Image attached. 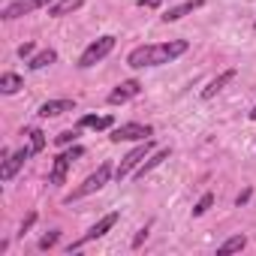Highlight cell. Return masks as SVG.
<instances>
[{"mask_svg":"<svg viewBox=\"0 0 256 256\" xmlns=\"http://www.w3.org/2000/svg\"><path fill=\"white\" fill-rule=\"evenodd\" d=\"M76 139H78V130H64L60 136H54V142H58V145H72Z\"/></svg>","mask_w":256,"mask_h":256,"instance_id":"cell-23","label":"cell"},{"mask_svg":"<svg viewBox=\"0 0 256 256\" xmlns=\"http://www.w3.org/2000/svg\"><path fill=\"white\" fill-rule=\"evenodd\" d=\"M250 196H253V190H250V187H247V190H241V193L235 196V205H238V208H241V205H247V202H250Z\"/></svg>","mask_w":256,"mask_h":256,"instance_id":"cell-26","label":"cell"},{"mask_svg":"<svg viewBox=\"0 0 256 256\" xmlns=\"http://www.w3.org/2000/svg\"><path fill=\"white\" fill-rule=\"evenodd\" d=\"M250 120H256V106H253V108H250Z\"/></svg>","mask_w":256,"mask_h":256,"instance_id":"cell-29","label":"cell"},{"mask_svg":"<svg viewBox=\"0 0 256 256\" xmlns=\"http://www.w3.org/2000/svg\"><path fill=\"white\" fill-rule=\"evenodd\" d=\"M169 157H172V148H160V151L148 154V157H145V163H142V166H139V169H136L133 175H136V178L142 181V178H145L148 172H154L157 166H163V160H169Z\"/></svg>","mask_w":256,"mask_h":256,"instance_id":"cell-13","label":"cell"},{"mask_svg":"<svg viewBox=\"0 0 256 256\" xmlns=\"http://www.w3.org/2000/svg\"><path fill=\"white\" fill-rule=\"evenodd\" d=\"M160 4H163V0H139L142 10H160Z\"/></svg>","mask_w":256,"mask_h":256,"instance_id":"cell-28","label":"cell"},{"mask_svg":"<svg viewBox=\"0 0 256 256\" xmlns=\"http://www.w3.org/2000/svg\"><path fill=\"white\" fill-rule=\"evenodd\" d=\"M154 136V126L151 124H120V126H114V130L108 133V139L114 142V145H120V142H145V139H151Z\"/></svg>","mask_w":256,"mask_h":256,"instance_id":"cell-5","label":"cell"},{"mask_svg":"<svg viewBox=\"0 0 256 256\" xmlns=\"http://www.w3.org/2000/svg\"><path fill=\"white\" fill-rule=\"evenodd\" d=\"M114 42H118V40L108 36V34L100 36V40H94V42L82 52V58H78V70H90V66H96L102 58H108V54L114 52Z\"/></svg>","mask_w":256,"mask_h":256,"instance_id":"cell-3","label":"cell"},{"mask_svg":"<svg viewBox=\"0 0 256 256\" xmlns=\"http://www.w3.org/2000/svg\"><path fill=\"white\" fill-rule=\"evenodd\" d=\"M54 0H16V4H10L4 12L6 22H12V18H22V16H28V12H36V10H42V6H52Z\"/></svg>","mask_w":256,"mask_h":256,"instance_id":"cell-10","label":"cell"},{"mask_svg":"<svg viewBox=\"0 0 256 256\" xmlns=\"http://www.w3.org/2000/svg\"><path fill=\"white\" fill-rule=\"evenodd\" d=\"M64 112H76V100H48V102H42L36 108L40 118H58Z\"/></svg>","mask_w":256,"mask_h":256,"instance_id":"cell-12","label":"cell"},{"mask_svg":"<svg viewBox=\"0 0 256 256\" xmlns=\"http://www.w3.org/2000/svg\"><path fill=\"white\" fill-rule=\"evenodd\" d=\"M22 88H24V78L18 72H4L0 76V90L4 94H18Z\"/></svg>","mask_w":256,"mask_h":256,"instance_id":"cell-19","label":"cell"},{"mask_svg":"<svg viewBox=\"0 0 256 256\" xmlns=\"http://www.w3.org/2000/svg\"><path fill=\"white\" fill-rule=\"evenodd\" d=\"M82 126H90V130H112L114 126V118L112 114H84L78 120V130Z\"/></svg>","mask_w":256,"mask_h":256,"instance_id":"cell-15","label":"cell"},{"mask_svg":"<svg viewBox=\"0 0 256 256\" xmlns=\"http://www.w3.org/2000/svg\"><path fill=\"white\" fill-rule=\"evenodd\" d=\"M58 238H60V229H52L48 235H42V238H40V250H52V247L58 244Z\"/></svg>","mask_w":256,"mask_h":256,"instance_id":"cell-22","label":"cell"},{"mask_svg":"<svg viewBox=\"0 0 256 256\" xmlns=\"http://www.w3.org/2000/svg\"><path fill=\"white\" fill-rule=\"evenodd\" d=\"M112 175H114L112 163H100V166H96V172H90V175H88V178H84V181H82V184H78V187L66 196V199H64V202L70 205L72 199H82V196H90V193L102 190V187L108 184V178H112Z\"/></svg>","mask_w":256,"mask_h":256,"instance_id":"cell-2","label":"cell"},{"mask_svg":"<svg viewBox=\"0 0 256 256\" xmlns=\"http://www.w3.org/2000/svg\"><path fill=\"white\" fill-rule=\"evenodd\" d=\"M235 76H238V70H223L217 78H211V82L202 88V100H214V96H217V94H220V90H223L232 78H235Z\"/></svg>","mask_w":256,"mask_h":256,"instance_id":"cell-11","label":"cell"},{"mask_svg":"<svg viewBox=\"0 0 256 256\" xmlns=\"http://www.w3.org/2000/svg\"><path fill=\"white\" fill-rule=\"evenodd\" d=\"M199 6H205V0H187V4H181V6H172V10H169L166 16H160V18H163L166 24H169V22H181L184 16H190V12L199 10Z\"/></svg>","mask_w":256,"mask_h":256,"instance_id":"cell-14","label":"cell"},{"mask_svg":"<svg viewBox=\"0 0 256 256\" xmlns=\"http://www.w3.org/2000/svg\"><path fill=\"white\" fill-rule=\"evenodd\" d=\"M139 94H142V82H139V78H126V82H120V84L108 94V102H112V106H124V102L136 100Z\"/></svg>","mask_w":256,"mask_h":256,"instance_id":"cell-9","label":"cell"},{"mask_svg":"<svg viewBox=\"0 0 256 256\" xmlns=\"http://www.w3.org/2000/svg\"><path fill=\"white\" fill-rule=\"evenodd\" d=\"M84 157V148L82 145H72V148H66L64 154H58L54 157V166H52V175H48V181L54 184V187H60L64 181H66V172H70V166L76 163V160H82Z\"/></svg>","mask_w":256,"mask_h":256,"instance_id":"cell-6","label":"cell"},{"mask_svg":"<svg viewBox=\"0 0 256 256\" xmlns=\"http://www.w3.org/2000/svg\"><path fill=\"white\" fill-rule=\"evenodd\" d=\"M187 40H169V42H148V46H139L126 54V66L133 70H145V66H163V64H172L175 58H181L187 52Z\"/></svg>","mask_w":256,"mask_h":256,"instance_id":"cell-1","label":"cell"},{"mask_svg":"<svg viewBox=\"0 0 256 256\" xmlns=\"http://www.w3.org/2000/svg\"><path fill=\"white\" fill-rule=\"evenodd\" d=\"M118 220H120V214H118V211H112V214L100 217V220H96V223H94V226H90V229H88V232H84V235L78 238V241H72V244L66 247V253H76L78 247H84V244H90V241L102 238L106 232H112V229H114V223H118Z\"/></svg>","mask_w":256,"mask_h":256,"instance_id":"cell-7","label":"cell"},{"mask_svg":"<svg viewBox=\"0 0 256 256\" xmlns=\"http://www.w3.org/2000/svg\"><path fill=\"white\" fill-rule=\"evenodd\" d=\"M211 205H214V193H205L196 205H193V217H202V214H208L211 211Z\"/></svg>","mask_w":256,"mask_h":256,"instance_id":"cell-21","label":"cell"},{"mask_svg":"<svg viewBox=\"0 0 256 256\" xmlns=\"http://www.w3.org/2000/svg\"><path fill=\"white\" fill-rule=\"evenodd\" d=\"M253 28H256V24H253Z\"/></svg>","mask_w":256,"mask_h":256,"instance_id":"cell-30","label":"cell"},{"mask_svg":"<svg viewBox=\"0 0 256 256\" xmlns=\"http://www.w3.org/2000/svg\"><path fill=\"white\" fill-rule=\"evenodd\" d=\"M28 157H34V151H30V148H18L16 154L10 151V154L4 157V166H0V178H4V181H12V178L18 175V169L28 163Z\"/></svg>","mask_w":256,"mask_h":256,"instance_id":"cell-8","label":"cell"},{"mask_svg":"<svg viewBox=\"0 0 256 256\" xmlns=\"http://www.w3.org/2000/svg\"><path fill=\"white\" fill-rule=\"evenodd\" d=\"M18 58L30 60V58H34V42H24V46H18Z\"/></svg>","mask_w":256,"mask_h":256,"instance_id":"cell-25","label":"cell"},{"mask_svg":"<svg viewBox=\"0 0 256 256\" xmlns=\"http://www.w3.org/2000/svg\"><path fill=\"white\" fill-rule=\"evenodd\" d=\"M151 151H154V142H151V139L139 142V145H136V148H133L130 154H126V157H124V160L118 163V169H114V178H118V181H124L126 175H133V172H136V169H139V166L145 163V157H148Z\"/></svg>","mask_w":256,"mask_h":256,"instance_id":"cell-4","label":"cell"},{"mask_svg":"<svg viewBox=\"0 0 256 256\" xmlns=\"http://www.w3.org/2000/svg\"><path fill=\"white\" fill-rule=\"evenodd\" d=\"M247 247V235H232V238H226L220 247H217V256H229V253H241Z\"/></svg>","mask_w":256,"mask_h":256,"instance_id":"cell-17","label":"cell"},{"mask_svg":"<svg viewBox=\"0 0 256 256\" xmlns=\"http://www.w3.org/2000/svg\"><path fill=\"white\" fill-rule=\"evenodd\" d=\"M145 238H148V226H145V229H139V235H136V238H133V247H136V250H139V247H142V244H145Z\"/></svg>","mask_w":256,"mask_h":256,"instance_id":"cell-27","label":"cell"},{"mask_svg":"<svg viewBox=\"0 0 256 256\" xmlns=\"http://www.w3.org/2000/svg\"><path fill=\"white\" fill-rule=\"evenodd\" d=\"M82 6H84V0H54V4L48 6V16L64 18V16H70V12H76V10H82Z\"/></svg>","mask_w":256,"mask_h":256,"instance_id":"cell-16","label":"cell"},{"mask_svg":"<svg viewBox=\"0 0 256 256\" xmlns=\"http://www.w3.org/2000/svg\"><path fill=\"white\" fill-rule=\"evenodd\" d=\"M34 223H36V214H34V211H30V214H28V217H24V223H22V229H18V235H22V238H24V235H28V232H30V226H34Z\"/></svg>","mask_w":256,"mask_h":256,"instance_id":"cell-24","label":"cell"},{"mask_svg":"<svg viewBox=\"0 0 256 256\" xmlns=\"http://www.w3.org/2000/svg\"><path fill=\"white\" fill-rule=\"evenodd\" d=\"M24 133L30 136V151H34V154L46 151V133H42V130H36V126H28Z\"/></svg>","mask_w":256,"mask_h":256,"instance_id":"cell-20","label":"cell"},{"mask_svg":"<svg viewBox=\"0 0 256 256\" xmlns=\"http://www.w3.org/2000/svg\"><path fill=\"white\" fill-rule=\"evenodd\" d=\"M54 60H58V52H54V48H46V52H36V54L28 60V66H30V70H46V66H52Z\"/></svg>","mask_w":256,"mask_h":256,"instance_id":"cell-18","label":"cell"}]
</instances>
